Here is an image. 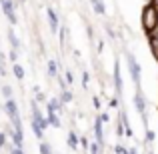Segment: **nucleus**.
<instances>
[{
  "mask_svg": "<svg viewBox=\"0 0 158 154\" xmlns=\"http://www.w3.org/2000/svg\"><path fill=\"white\" fill-rule=\"evenodd\" d=\"M114 86H116V94H118V96H122L124 84H122V74H120V64H118V60L114 62Z\"/></svg>",
  "mask_w": 158,
  "mask_h": 154,
  "instance_id": "8",
  "label": "nucleus"
},
{
  "mask_svg": "<svg viewBox=\"0 0 158 154\" xmlns=\"http://www.w3.org/2000/svg\"><path fill=\"white\" fill-rule=\"evenodd\" d=\"M12 72H14V76L18 78V80H24V76H26V72H24V68L18 64V62H14L12 64Z\"/></svg>",
  "mask_w": 158,
  "mask_h": 154,
  "instance_id": "16",
  "label": "nucleus"
},
{
  "mask_svg": "<svg viewBox=\"0 0 158 154\" xmlns=\"http://www.w3.org/2000/svg\"><path fill=\"white\" fill-rule=\"evenodd\" d=\"M78 144H80V146L84 148V150H88V146H90V142H88V138H86V136H82V138H80V142H78Z\"/></svg>",
  "mask_w": 158,
  "mask_h": 154,
  "instance_id": "24",
  "label": "nucleus"
},
{
  "mask_svg": "<svg viewBox=\"0 0 158 154\" xmlns=\"http://www.w3.org/2000/svg\"><path fill=\"white\" fill-rule=\"evenodd\" d=\"M154 138H156L154 132H152L150 128H146V142H148V144H152V142H154Z\"/></svg>",
  "mask_w": 158,
  "mask_h": 154,
  "instance_id": "23",
  "label": "nucleus"
},
{
  "mask_svg": "<svg viewBox=\"0 0 158 154\" xmlns=\"http://www.w3.org/2000/svg\"><path fill=\"white\" fill-rule=\"evenodd\" d=\"M148 44H150V52H152V56L158 60V36L154 34H150L148 36Z\"/></svg>",
  "mask_w": 158,
  "mask_h": 154,
  "instance_id": "14",
  "label": "nucleus"
},
{
  "mask_svg": "<svg viewBox=\"0 0 158 154\" xmlns=\"http://www.w3.org/2000/svg\"><path fill=\"white\" fill-rule=\"evenodd\" d=\"M88 80H90V74H88V70H84L82 72V86L84 88H88Z\"/></svg>",
  "mask_w": 158,
  "mask_h": 154,
  "instance_id": "22",
  "label": "nucleus"
},
{
  "mask_svg": "<svg viewBox=\"0 0 158 154\" xmlns=\"http://www.w3.org/2000/svg\"><path fill=\"white\" fill-rule=\"evenodd\" d=\"M46 18H48V26H50V32H58V14L48 8L46 10Z\"/></svg>",
  "mask_w": 158,
  "mask_h": 154,
  "instance_id": "9",
  "label": "nucleus"
},
{
  "mask_svg": "<svg viewBox=\"0 0 158 154\" xmlns=\"http://www.w3.org/2000/svg\"><path fill=\"white\" fill-rule=\"evenodd\" d=\"M64 78H66V84H72V82H74V76H72V72H70V70H66Z\"/></svg>",
  "mask_w": 158,
  "mask_h": 154,
  "instance_id": "25",
  "label": "nucleus"
},
{
  "mask_svg": "<svg viewBox=\"0 0 158 154\" xmlns=\"http://www.w3.org/2000/svg\"><path fill=\"white\" fill-rule=\"evenodd\" d=\"M86 34H88V38H90V40L94 38V30H92V26H88V28H86Z\"/></svg>",
  "mask_w": 158,
  "mask_h": 154,
  "instance_id": "31",
  "label": "nucleus"
},
{
  "mask_svg": "<svg viewBox=\"0 0 158 154\" xmlns=\"http://www.w3.org/2000/svg\"><path fill=\"white\" fill-rule=\"evenodd\" d=\"M36 102H48L46 96H44V92L40 90V92H36Z\"/></svg>",
  "mask_w": 158,
  "mask_h": 154,
  "instance_id": "27",
  "label": "nucleus"
},
{
  "mask_svg": "<svg viewBox=\"0 0 158 154\" xmlns=\"http://www.w3.org/2000/svg\"><path fill=\"white\" fill-rule=\"evenodd\" d=\"M2 110L6 112V116L10 118V122H14V120H20V108H18V102H16L14 98H8V100L4 102Z\"/></svg>",
  "mask_w": 158,
  "mask_h": 154,
  "instance_id": "3",
  "label": "nucleus"
},
{
  "mask_svg": "<svg viewBox=\"0 0 158 154\" xmlns=\"http://www.w3.org/2000/svg\"><path fill=\"white\" fill-rule=\"evenodd\" d=\"M46 72L50 78H56L58 76V62L56 60H48L46 62Z\"/></svg>",
  "mask_w": 158,
  "mask_h": 154,
  "instance_id": "11",
  "label": "nucleus"
},
{
  "mask_svg": "<svg viewBox=\"0 0 158 154\" xmlns=\"http://www.w3.org/2000/svg\"><path fill=\"white\" fill-rule=\"evenodd\" d=\"M6 36H8V42H10V48H12V50H18V48H20V40L16 38V34H14L12 28L6 32Z\"/></svg>",
  "mask_w": 158,
  "mask_h": 154,
  "instance_id": "12",
  "label": "nucleus"
},
{
  "mask_svg": "<svg viewBox=\"0 0 158 154\" xmlns=\"http://www.w3.org/2000/svg\"><path fill=\"white\" fill-rule=\"evenodd\" d=\"M10 154H24V148H20V146H12Z\"/></svg>",
  "mask_w": 158,
  "mask_h": 154,
  "instance_id": "29",
  "label": "nucleus"
},
{
  "mask_svg": "<svg viewBox=\"0 0 158 154\" xmlns=\"http://www.w3.org/2000/svg\"><path fill=\"white\" fill-rule=\"evenodd\" d=\"M50 110V112H56V114H62L64 112V104H62V100L58 96H52L50 100L46 102V112Z\"/></svg>",
  "mask_w": 158,
  "mask_h": 154,
  "instance_id": "7",
  "label": "nucleus"
},
{
  "mask_svg": "<svg viewBox=\"0 0 158 154\" xmlns=\"http://www.w3.org/2000/svg\"><path fill=\"white\" fill-rule=\"evenodd\" d=\"M66 142H68V146L72 148V150H76L78 148V142H80V138H78V134L74 130H70L68 132V138H66Z\"/></svg>",
  "mask_w": 158,
  "mask_h": 154,
  "instance_id": "13",
  "label": "nucleus"
},
{
  "mask_svg": "<svg viewBox=\"0 0 158 154\" xmlns=\"http://www.w3.org/2000/svg\"><path fill=\"white\" fill-rule=\"evenodd\" d=\"M134 106H136V110H138V114L142 116L144 124H146V122H148V118H146V98H144L140 86L136 88V94H134Z\"/></svg>",
  "mask_w": 158,
  "mask_h": 154,
  "instance_id": "4",
  "label": "nucleus"
},
{
  "mask_svg": "<svg viewBox=\"0 0 158 154\" xmlns=\"http://www.w3.org/2000/svg\"><path fill=\"white\" fill-rule=\"evenodd\" d=\"M100 120H102V122H108V120H110V116H108V112H102V114H100Z\"/></svg>",
  "mask_w": 158,
  "mask_h": 154,
  "instance_id": "33",
  "label": "nucleus"
},
{
  "mask_svg": "<svg viewBox=\"0 0 158 154\" xmlns=\"http://www.w3.org/2000/svg\"><path fill=\"white\" fill-rule=\"evenodd\" d=\"M4 146H8V136H6V132L0 130V150H2Z\"/></svg>",
  "mask_w": 158,
  "mask_h": 154,
  "instance_id": "20",
  "label": "nucleus"
},
{
  "mask_svg": "<svg viewBox=\"0 0 158 154\" xmlns=\"http://www.w3.org/2000/svg\"><path fill=\"white\" fill-rule=\"evenodd\" d=\"M0 94H2V96L8 100V98L14 96V90H12V86H10V84H2V86H0Z\"/></svg>",
  "mask_w": 158,
  "mask_h": 154,
  "instance_id": "17",
  "label": "nucleus"
},
{
  "mask_svg": "<svg viewBox=\"0 0 158 154\" xmlns=\"http://www.w3.org/2000/svg\"><path fill=\"white\" fill-rule=\"evenodd\" d=\"M142 30L146 32L148 36L154 34L156 28H158V6L156 4H146V6L142 8Z\"/></svg>",
  "mask_w": 158,
  "mask_h": 154,
  "instance_id": "1",
  "label": "nucleus"
},
{
  "mask_svg": "<svg viewBox=\"0 0 158 154\" xmlns=\"http://www.w3.org/2000/svg\"><path fill=\"white\" fill-rule=\"evenodd\" d=\"M88 150H90V154H100V146H98V142H90Z\"/></svg>",
  "mask_w": 158,
  "mask_h": 154,
  "instance_id": "21",
  "label": "nucleus"
},
{
  "mask_svg": "<svg viewBox=\"0 0 158 154\" xmlns=\"http://www.w3.org/2000/svg\"><path fill=\"white\" fill-rule=\"evenodd\" d=\"M38 150H40V154H54V152H52V148H50V144H48V142H44V140H40Z\"/></svg>",
  "mask_w": 158,
  "mask_h": 154,
  "instance_id": "19",
  "label": "nucleus"
},
{
  "mask_svg": "<svg viewBox=\"0 0 158 154\" xmlns=\"http://www.w3.org/2000/svg\"><path fill=\"white\" fill-rule=\"evenodd\" d=\"M72 98H74V94L70 92V90H62V94H60V100H62V104H68V102H72Z\"/></svg>",
  "mask_w": 158,
  "mask_h": 154,
  "instance_id": "18",
  "label": "nucleus"
},
{
  "mask_svg": "<svg viewBox=\"0 0 158 154\" xmlns=\"http://www.w3.org/2000/svg\"><path fill=\"white\" fill-rule=\"evenodd\" d=\"M126 64H128V72H130V78L134 80L136 88H138V86H140V74H142V70H140V64H138V60L134 58V54H132V52H128V54H126Z\"/></svg>",
  "mask_w": 158,
  "mask_h": 154,
  "instance_id": "2",
  "label": "nucleus"
},
{
  "mask_svg": "<svg viewBox=\"0 0 158 154\" xmlns=\"http://www.w3.org/2000/svg\"><path fill=\"white\" fill-rule=\"evenodd\" d=\"M90 2H92V8H94L96 14H100V16L106 14V8H104V2H102V0H90Z\"/></svg>",
  "mask_w": 158,
  "mask_h": 154,
  "instance_id": "15",
  "label": "nucleus"
},
{
  "mask_svg": "<svg viewBox=\"0 0 158 154\" xmlns=\"http://www.w3.org/2000/svg\"><path fill=\"white\" fill-rule=\"evenodd\" d=\"M8 58H10V62H16L18 60V50H12L10 54H8Z\"/></svg>",
  "mask_w": 158,
  "mask_h": 154,
  "instance_id": "28",
  "label": "nucleus"
},
{
  "mask_svg": "<svg viewBox=\"0 0 158 154\" xmlns=\"http://www.w3.org/2000/svg\"><path fill=\"white\" fill-rule=\"evenodd\" d=\"M92 104H94V108H96V110H100V98H98V96L92 98Z\"/></svg>",
  "mask_w": 158,
  "mask_h": 154,
  "instance_id": "30",
  "label": "nucleus"
},
{
  "mask_svg": "<svg viewBox=\"0 0 158 154\" xmlns=\"http://www.w3.org/2000/svg\"><path fill=\"white\" fill-rule=\"evenodd\" d=\"M46 120H48V124H50L52 128H60V126H62L60 114H56V112H50V110H48V112H46Z\"/></svg>",
  "mask_w": 158,
  "mask_h": 154,
  "instance_id": "10",
  "label": "nucleus"
},
{
  "mask_svg": "<svg viewBox=\"0 0 158 154\" xmlns=\"http://www.w3.org/2000/svg\"><path fill=\"white\" fill-rule=\"evenodd\" d=\"M110 108H118V98H110Z\"/></svg>",
  "mask_w": 158,
  "mask_h": 154,
  "instance_id": "32",
  "label": "nucleus"
},
{
  "mask_svg": "<svg viewBox=\"0 0 158 154\" xmlns=\"http://www.w3.org/2000/svg\"><path fill=\"white\" fill-rule=\"evenodd\" d=\"M0 6H2V12L4 16L8 18V22L14 26V24H18V18H16V10H14V2L12 0H0Z\"/></svg>",
  "mask_w": 158,
  "mask_h": 154,
  "instance_id": "5",
  "label": "nucleus"
},
{
  "mask_svg": "<svg viewBox=\"0 0 158 154\" xmlns=\"http://www.w3.org/2000/svg\"><path fill=\"white\" fill-rule=\"evenodd\" d=\"M114 152L116 154H128V150L124 146H120V144H116V146H114Z\"/></svg>",
  "mask_w": 158,
  "mask_h": 154,
  "instance_id": "26",
  "label": "nucleus"
},
{
  "mask_svg": "<svg viewBox=\"0 0 158 154\" xmlns=\"http://www.w3.org/2000/svg\"><path fill=\"white\" fill-rule=\"evenodd\" d=\"M102 124H104V122H102V120H100V116H98V118L96 120H94V136H96V142H98V146H104V132H102V130H104V126H102Z\"/></svg>",
  "mask_w": 158,
  "mask_h": 154,
  "instance_id": "6",
  "label": "nucleus"
}]
</instances>
